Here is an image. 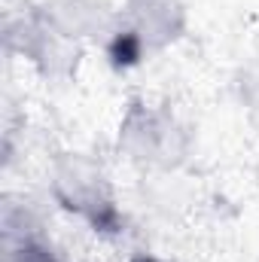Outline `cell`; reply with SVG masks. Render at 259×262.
Here are the masks:
<instances>
[{
	"label": "cell",
	"instance_id": "8992f818",
	"mask_svg": "<svg viewBox=\"0 0 259 262\" xmlns=\"http://www.w3.org/2000/svg\"><path fill=\"white\" fill-rule=\"evenodd\" d=\"M131 262H162V259H156V256H137V259H131Z\"/></svg>",
	"mask_w": 259,
	"mask_h": 262
},
{
	"label": "cell",
	"instance_id": "7a4b0ae2",
	"mask_svg": "<svg viewBox=\"0 0 259 262\" xmlns=\"http://www.w3.org/2000/svg\"><path fill=\"white\" fill-rule=\"evenodd\" d=\"M52 192L64 210L89 220L95 229H113L119 223L113 189L104 171L85 156H61L55 162Z\"/></svg>",
	"mask_w": 259,
	"mask_h": 262
},
{
	"label": "cell",
	"instance_id": "3957f363",
	"mask_svg": "<svg viewBox=\"0 0 259 262\" xmlns=\"http://www.w3.org/2000/svg\"><path fill=\"white\" fill-rule=\"evenodd\" d=\"M119 143L125 146V152L134 162L162 165V168L177 165L183 159V149H186L183 131L168 113L146 110L140 104H134L128 110V116L122 122Z\"/></svg>",
	"mask_w": 259,
	"mask_h": 262
},
{
	"label": "cell",
	"instance_id": "277c9868",
	"mask_svg": "<svg viewBox=\"0 0 259 262\" xmlns=\"http://www.w3.org/2000/svg\"><path fill=\"white\" fill-rule=\"evenodd\" d=\"M40 18L70 43L113 37L119 28V15L107 6V0H46Z\"/></svg>",
	"mask_w": 259,
	"mask_h": 262
},
{
	"label": "cell",
	"instance_id": "5b68a950",
	"mask_svg": "<svg viewBox=\"0 0 259 262\" xmlns=\"http://www.w3.org/2000/svg\"><path fill=\"white\" fill-rule=\"evenodd\" d=\"M0 262H58L52 250L40 241V235L25 223V213L15 220L12 210L3 213V241H0Z\"/></svg>",
	"mask_w": 259,
	"mask_h": 262
},
{
	"label": "cell",
	"instance_id": "6da1fadb",
	"mask_svg": "<svg viewBox=\"0 0 259 262\" xmlns=\"http://www.w3.org/2000/svg\"><path fill=\"white\" fill-rule=\"evenodd\" d=\"M186 28V12L180 0H125L119 12V28L113 40V58L137 61L140 52H156L171 46Z\"/></svg>",
	"mask_w": 259,
	"mask_h": 262
}]
</instances>
